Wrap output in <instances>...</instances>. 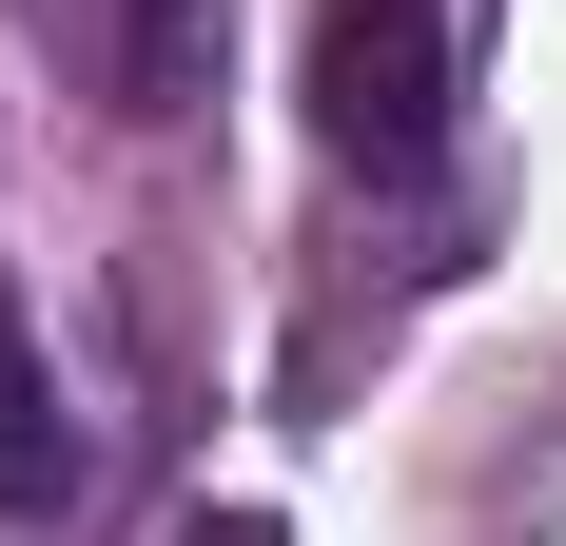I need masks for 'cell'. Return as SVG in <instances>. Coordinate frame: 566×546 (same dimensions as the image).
I'll use <instances>...</instances> for the list:
<instances>
[{"instance_id": "obj_1", "label": "cell", "mask_w": 566, "mask_h": 546, "mask_svg": "<svg viewBox=\"0 0 566 546\" xmlns=\"http://www.w3.org/2000/svg\"><path fill=\"white\" fill-rule=\"evenodd\" d=\"M469 98V0H313V137L333 176H430Z\"/></svg>"}, {"instance_id": "obj_2", "label": "cell", "mask_w": 566, "mask_h": 546, "mask_svg": "<svg viewBox=\"0 0 566 546\" xmlns=\"http://www.w3.org/2000/svg\"><path fill=\"white\" fill-rule=\"evenodd\" d=\"M20 40L59 59V98L176 117V98H196V59H216V0H20Z\"/></svg>"}, {"instance_id": "obj_3", "label": "cell", "mask_w": 566, "mask_h": 546, "mask_svg": "<svg viewBox=\"0 0 566 546\" xmlns=\"http://www.w3.org/2000/svg\"><path fill=\"white\" fill-rule=\"evenodd\" d=\"M40 507H78V410H59L40 332H20V293H0V527H40Z\"/></svg>"}, {"instance_id": "obj_4", "label": "cell", "mask_w": 566, "mask_h": 546, "mask_svg": "<svg viewBox=\"0 0 566 546\" xmlns=\"http://www.w3.org/2000/svg\"><path fill=\"white\" fill-rule=\"evenodd\" d=\"M176 546H293V527H274V507H196Z\"/></svg>"}]
</instances>
